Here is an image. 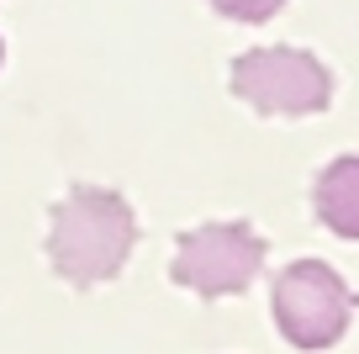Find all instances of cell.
Returning <instances> with one entry per match:
<instances>
[{
	"instance_id": "1",
	"label": "cell",
	"mask_w": 359,
	"mask_h": 354,
	"mask_svg": "<svg viewBox=\"0 0 359 354\" xmlns=\"http://www.w3.org/2000/svg\"><path fill=\"white\" fill-rule=\"evenodd\" d=\"M133 244H137V217L106 185H74L48 211V265L79 291L111 280L127 265Z\"/></svg>"
},
{
	"instance_id": "2",
	"label": "cell",
	"mask_w": 359,
	"mask_h": 354,
	"mask_svg": "<svg viewBox=\"0 0 359 354\" xmlns=\"http://www.w3.org/2000/svg\"><path fill=\"white\" fill-rule=\"evenodd\" d=\"M275 322L296 349H333L354 317V291L344 286L333 265L323 259H296L275 275Z\"/></svg>"
},
{
	"instance_id": "3",
	"label": "cell",
	"mask_w": 359,
	"mask_h": 354,
	"mask_svg": "<svg viewBox=\"0 0 359 354\" xmlns=\"http://www.w3.org/2000/svg\"><path fill=\"white\" fill-rule=\"evenodd\" d=\"M227 85L264 117H312L333 96L327 69L302 48H248L233 58Z\"/></svg>"
},
{
	"instance_id": "4",
	"label": "cell",
	"mask_w": 359,
	"mask_h": 354,
	"mask_svg": "<svg viewBox=\"0 0 359 354\" xmlns=\"http://www.w3.org/2000/svg\"><path fill=\"white\" fill-rule=\"evenodd\" d=\"M259 270H264V238L248 222H206L196 232H180L169 275H175V286L217 301L248 291Z\"/></svg>"
},
{
	"instance_id": "5",
	"label": "cell",
	"mask_w": 359,
	"mask_h": 354,
	"mask_svg": "<svg viewBox=\"0 0 359 354\" xmlns=\"http://www.w3.org/2000/svg\"><path fill=\"white\" fill-rule=\"evenodd\" d=\"M312 206H317V217H323L327 232L354 238V244H359V154L333 159V164L317 175Z\"/></svg>"
},
{
	"instance_id": "6",
	"label": "cell",
	"mask_w": 359,
	"mask_h": 354,
	"mask_svg": "<svg viewBox=\"0 0 359 354\" xmlns=\"http://www.w3.org/2000/svg\"><path fill=\"white\" fill-rule=\"evenodd\" d=\"M222 16H233V22H248V27H259V22H269V16L280 11L285 0H212Z\"/></svg>"
},
{
	"instance_id": "7",
	"label": "cell",
	"mask_w": 359,
	"mask_h": 354,
	"mask_svg": "<svg viewBox=\"0 0 359 354\" xmlns=\"http://www.w3.org/2000/svg\"><path fill=\"white\" fill-rule=\"evenodd\" d=\"M0 53H6V48H0Z\"/></svg>"
}]
</instances>
